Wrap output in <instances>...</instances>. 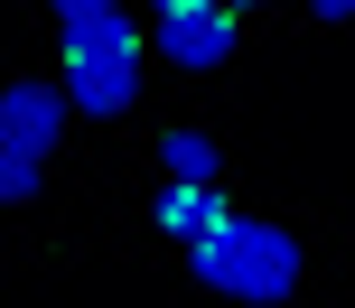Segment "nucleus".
<instances>
[{
    "label": "nucleus",
    "instance_id": "1a4fd4ad",
    "mask_svg": "<svg viewBox=\"0 0 355 308\" xmlns=\"http://www.w3.org/2000/svg\"><path fill=\"white\" fill-rule=\"evenodd\" d=\"M150 10H159V19H178V10H215V0H150Z\"/></svg>",
    "mask_w": 355,
    "mask_h": 308
},
{
    "label": "nucleus",
    "instance_id": "6e6552de",
    "mask_svg": "<svg viewBox=\"0 0 355 308\" xmlns=\"http://www.w3.org/2000/svg\"><path fill=\"white\" fill-rule=\"evenodd\" d=\"M66 19H103V10H122V0H56Z\"/></svg>",
    "mask_w": 355,
    "mask_h": 308
},
{
    "label": "nucleus",
    "instance_id": "0eeeda50",
    "mask_svg": "<svg viewBox=\"0 0 355 308\" xmlns=\"http://www.w3.org/2000/svg\"><path fill=\"white\" fill-rule=\"evenodd\" d=\"M37 197V159H10L0 150V206H28Z\"/></svg>",
    "mask_w": 355,
    "mask_h": 308
},
{
    "label": "nucleus",
    "instance_id": "7ed1b4c3",
    "mask_svg": "<svg viewBox=\"0 0 355 308\" xmlns=\"http://www.w3.org/2000/svg\"><path fill=\"white\" fill-rule=\"evenodd\" d=\"M66 84H0V150L10 159H47L56 131H66Z\"/></svg>",
    "mask_w": 355,
    "mask_h": 308
},
{
    "label": "nucleus",
    "instance_id": "9d476101",
    "mask_svg": "<svg viewBox=\"0 0 355 308\" xmlns=\"http://www.w3.org/2000/svg\"><path fill=\"white\" fill-rule=\"evenodd\" d=\"M318 19H355V0H318Z\"/></svg>",
    "mask_w": 355,
    "mask_h": 308
},
{
    "label": "nucleus",
    "instance_id": "20e7f679",
    "mask_svg": "<svg viewBox=\"0 0 355 308\" xmlns=\"http://www.w3.org/2000/svg\"><path fill=\"white\" fill-rule=\"evenodd\" d=\"M159 56H178V66H225V56H234V10L215 0V10L159 19Z\"/></svg>",
    "mask_w": 355,
    "mask_h": 308
},
{
    "label": "nucleus",
    "instance_id": "f257e3e1",
    "mask_svg": "<svg viewBox=\"0 0 355 308\" xmlns=\"http://www.w3.org/2000/svg\"><path fill=\"white\" fill-rule=\"evenodd\" d=\"M196 280H206V290H225V299L271 308V299H290V290H300V243H290L281 224L225 215L206 243H196Z\"/></svg>",
    "mask_w": 355,
    "mask_h": 308
},
{
    "label": "nucleus",
    "instance_id": "423d86ee",
    "mask_svg": "<svg viewBox=\"0 0 355 308\" xmlns=\"http://www.w3.org/2000/svg\"><path fill=\"white\" fill-rule=\"evenodd\" d=\"M159 159H168V187H215V141L206 131H168Z\"/></svg>",
    "mask_w": 355,
    "mask_h": 308
},
{
    "label": "nucleus",
    "instance_id": "9b49d317",
    "mask_svg": "<svg viewBox=\"0 0 355 308\" xmlns=\"http://www.w3.org/2000/svg\"><path fill=\"white\" fill-rule=\"evenodd\" d=\"M225 10H252V0H225Z\"/></svg>",
    "mask_w": 355,
    "mask_h": 308
},
{
    "label": "nucleus",
    "instance_id": "f03ea898",
    "mask_svg": "<svg viewBox=\"0 0 355 308\" xmlns=\"http://www.w3.org/2000/svg\"><path fill=\"white\" fill-rule=\"evenodd\" d=\"M141 93V37L122 10L103 19H66V103L75 112H131Z\"/></svg>",
    "mask_w": 355,
    "mask_h": 308
},
{
    "label": "nucleus",
    "instance_id": "39448f33",
    "mask_svg": "<svg viewBox=\"0 0 355 308\" xmlns=\"http://www.w3.org/2000/svg\"><path fill=\"white\" fill-rule=\"evenodd\" d=\"M215 224H225V197H215V187H159V234H178L196 253Z\"/></svg>",
    "mask_w": 355,
    "mask_h": 308
}]
</instances>
